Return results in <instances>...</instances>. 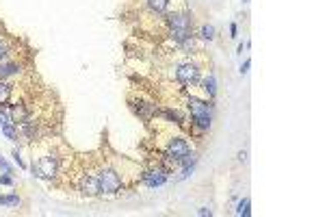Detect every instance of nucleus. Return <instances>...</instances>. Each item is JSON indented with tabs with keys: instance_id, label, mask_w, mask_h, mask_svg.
<instances>
[{
	"instance_id": "obj_14",
	"label": "nucleus",
	"mask_w": 325,
	"mask_h": 217,
	"mask_svg": "<svg viewBox=\"0 0 325 217\" xmlns=\"http://www.w3.org/2000/svg\"><path fill=\"white\" fill-rule=\"evenodd\" d=\"M249 206H251V200L249 198H243L241 202H238V206H236V215L238 217H249L251 215Z\"/></svg>"
},
{
	"instance_id": "obj_23",
	"label": "nucleus",
	"mask_w": 325,
	"mask_h": 217,
	"mask_svg": "<svg viewBox=\"0 0 325 217\" xmlns=\"http://www.w3.org/2000/svg\"><path fill=\"white\" fill-rule=\"evenodd\" d=\"M236 33H238V26L236 24H230V37H236Z\"/></svg>"
},
{
	"instance_id": "obj_17",
	"label": "nucleus",
	"mask_w": 325,
	"mask_h": 217,
	"mask_svg": "<svg viewBox=\"0 0 325 217\" xmlns=\"http://www.w3.org/2000/svg\"><path fill=\"white\" fill-rule=\"evenodd\" d=\"M200 37H202V39L213 41V39H215V26H211V24H204V26L200 28Z\"/></svg>"
},
{
	"instance_id": "obj_18",
	"label": "nucleus",
	"mask_w": 325,
	"mask_h": 217,
	"mask_svg": "<svg viewBox=\"0 0 325 217\" xmlns=\"http://www.w3.org/2000/svg\"><path fill=\"white\" fill-rule=\"evenodd\" d=\"M7 55H9V48H7L5 39L0 37V61H5V59H7Z\"/></svg>"
},
{
	"instance_id": "obj_5",
	"label": "nucleus",
	"mask_w": 325,
	"mask_h": 217,
	"mask_svg": "<svg viewBox=\"0 0 325 217\" xmlns=\"http://www.w3.org/2000/svg\"><path fill=\"white\" fill-rule=\"evenodd\" d=\"M167 176H169V168H167V165L156 163L154 168L143 170V174H141V183L146 185V187H161L165 180H167Z\"/></svg>"
},
{
	"instance_id": "obj_11",
	"label": "nucleus",
	"mask_w": 325,
	"mask_h": 217,
	"mask_svg": "<svg viewBox=\"0 0 325 217\" xmlns=\"http://www.w3.org/2000/svg\"><path fill=\"white\" fill-rule=\"evenodd\" d=\"M202 89L208 93V98H211V100L217 96V83H215V76H213V74L206 76L204 81H202Z\"/></svg>"
},
{
	"instance_id": "obj_15",
	"label": "nucleus",
	"mask_w": 325,
	"mask_h": 217,
	"mask_svg": "<svg viewBox=\"0 0 325 217\" xmlns=\"http://www.w3.org/2000/svg\"><path fill=\"white\" fill-rule=\"evenodd\" d=\"M3 128V133L7 139H11V141H18V126L16 124H7V126H0Z\"/></svg>"
},
{
	"instance_id": "obj_12",
	"label": "nucleus",
	"mask_w": 325,
	"mask_h": 217,
	"mask_svg": "<svg viewBox=\"0 0 325 217\" xmlns=\"http://www.w3.org/2000/svg\"><path fill=\"white\" fill-rule=\"evenodd\" d=\"M161 115H165V118H167V120L176 122V124H180V126L184 124V118H182V113H178L176 108H161Z\"/></svg>"
},
{
	"instance_id": "obj_1",
	"label": "nucleus",
	"mask_w": 325,
	"mask_h": 217,
	"mask_svg": "<svg viewBox=\"0 0 325 217\" xmlns=\"http://www.w3.org/2000/svg\"><path fill=\"white\" fill-rule=\"evenodd\" d=\"M186 108L191 113V124L204 133V130L211 128V122H213V102L208 100H200V98H189L186 100Z\"/></svg>"
},
{
	"instance_id": "obj_25",
	"label": "nucleus",
	"mask_w": 325,
	"mask_h": 217,
	"mask_svg": "<svg viewBox=\"0 0 325 217\" xmlns=\"http://www.w3.org/2000/svg\"><path fill=\"white\" fill-rule=\"evenodd\" d=\"M238 161H247V152H238Z\"/></svg>"
},
{
	"instance_id": "obj_22",
	"label": "nucleus",
	"mask_w": 325,
	"mask_h": 217,
	"mask_svg": "<svg viewBox=\"0 0 325 217\" xmlns=\"http://www.w3.org/2000/svg\"><path fill=\"white\" fill-rule=\"evenodd\" d=\"M249 65H251V61L247 59V61H245V63L241 65V74H247V70H249Z\"/></svg>"
},
{
	"instance_id": "obj_8",
	"label": "nucleus",
	"mask_w": 325,
	"mask_h": 217,
	"mask_svg": "<svg viewBox=\"0 0 325 217\" xmlns=\"http://www.w3.org/2000/svg\"><path fill=\"white\" fill-rule=\"evenodd\" d=\"M78 191L83 195H100V183H98V172H85L78 178Z\"/></svg>"
},
{
	"instance_id": "obj_13",
	"label": "nucleus",
	"mask_w": 325,
	"mask_h": 217,
	"mask_svg": "<svg viewBox=\"0 0 325 217\" xmlns=\"http://www.w3.org/2000/svg\"><path fill=\"white\" fill-rule=\"evenodd\" d=\"M146 3L154 13H165L169 7V0H146Z\"/></svg>"
},
{
	"instance_id": "obj_9",
	"label": "nucleus",
	"mask_w": 325,
	"mask_h": 217,
	"mask_svg": "<svg viewBox=\"0 0 325 217\" xmlns=\"http://www.w3.org/2000/svg\"><path fill=\"white\" fill-rule=\"evenodd\" d=\"M18 72H20V65L18 63H13V61H0V78H3V81H5V78L7 76H13V74H18Z\"/></svg>"
},
{
	"instance_id": "obj_2",
	"label": "nucleus",
	"mask_w": 325,
	"mask_h": 217,
	"mask_svg": "<svg viewBox=\"0 0 325 217\" xmlns=\"http://www.w3.org/2000/svg\"><path fill=\"white\" fill-rule=\"evenodd\" d=\"M167 24H169V37L173 39L180 46L186 37H191L193 35V16L191 13H178V11H173V13H167Z\"/></svg>"
},
{
	"instance_id": "obj_10",
	"label": "nucleus",
	"mask_w": 325,
	"mask_h": 217,
	"mask_svg": "<svg viewBox=\"0 0 325 217\" xmlns=\"http://www.w3.org/2000/svg\"><path fill=\"white\" fill-rule=\"evenodd\" d=\"M11 93H13V85L0 78V104H9Z\"/></svg>"
},
{
	"instance_id": "obj_3",
	"label": "nucleus",
	"mask_w": 325,
	"mask_h": 217,
	"mask_svg": "<svg viewBox=\"0 0 325 217\" xmlns=\"http://www.w3.org/2000/svg\"><path fill=\"white\" fill-rule=\"evenodd\" d=\"M61 172V161L54 154H43L37 161H33V174L41 180H54Z\"/></svg>"
},
{
	"instance_id": "obj_19",
	"label": "nucleus",
	"mask_w": 325,
	"mask_h": 217,
	"mask_svg": "<svg viewBox=\"0 0 325 217\" xmlns=\"http://www.w3.org/2000/svg\"><path fill=\"white\" fill-rule=\"evenodd\" d=\"M0 185H13V178L9 176V174H3V176H0Z\"/></svg>"
},
{
	"instance_id": "obj_24",
	"label": "nucleus",
	"mask_w": 325,
	"mask_h": 217,
	"mask_svg": "<svg viewBox=\"0 0 325 217\" xmlns=\"http://www.w3.org/2000/svg\"><path fill=\"white\" fill-rule=\"evenodd\" d=\"M198 215H202V217H204V215H208V217H211V215H213V211H211V208H200V211H198Z\"/></svg>"
},
{
	"instance_id": "obj_21",
	"label": "nucleus",
	"mask_w": 325,
	"mask_h": 217,
	"mask_svg": "<svg viewBox=\"0 0 325 217\" xmlns=\"http://www.w3.org/2000/svg\"><path fill=\"white\" fill-rule=\"evenodd\" d=\"M13 161H16V163L20 165V168H26V165H24V161H22V158H20V154H18V150H13Z\"/></svg>"
},
{
	"instance_id": "obj_20",
	"label": "nucleus",
	"mask_w": 325,
	"mask_h": 217,
	"mask_svg": "<svg viewBox=\"0 0 325 217\" xmlns=\"http://www.w3.org/2000/svg\"><path fill=\"white\" fill-rule=\"evenodd\" d=\"M0 168H3V172H7V174H11V165L5 161L3 156H0Z\"/></svg>"
},
{
	"instance_id": "obj_4",
	"label": "nucleus",
	"mask_w": 325,
	"mask_h": 217,
	"mask_svg": "<svg viewBox=\"0 0 325 217\" xmlns=\"http://www.w3.org/2000/svg\"><path fill=\"white\" fill-rule=\"evenodd\" d=\"M98 183H100V193H117L121 187H124V180H121L119 172L115 168H100L98 170Z\"/></svg>"
},
{
	"instance_id": "obj_7",
	"label": "nucleus",
	"mask_w": 325,
	"mask_h": 217,
	"mask_svg": "<svg viewBox=\"0 0 325 217\" xmlns=\"http://www.w3.org/2000/svg\"><path fill=\"white\" fill-rule=\"evenodd\" d=\"M189 152H191V146H189V141H186L184 137H173V139H169V143H167L165 156H169L171 161L180 163L182 161V156H186Z\"/></svg>"
},
{
	"instance_id": "obj_6",
	"label": "nucleus",
	"mask_w": 325,
	"mask_h": 217,
	"mask_svg": "<svg viewBox=\"0 0 325 217\" xmlns=\"http://www.w3.org/2000/svg\"><path fill=\"white\" fill-rule=\"evenodd\" d=\"M200 74H202V70H200V65L195 63V61H184V63H180L178 68H176V78H178V83H182V85H195L200 81Z\"/></svg>"
},
{
	"instance_id": "obj_16",
	"label": "nucleus",
	"mask_w": 325,
	"mask_h": 217,
	"mask_svg": "<svg viewBox=\"0 0 325 217\" xmlns=\"http://www.w3.org/2000/svg\"><path fill=\"white\" fill-rule=\"evenodd\" d=\"M0 204H5V206H18V204H20V198H18L16 193L0 195Z\"/></svg>"
}]
</instances>
